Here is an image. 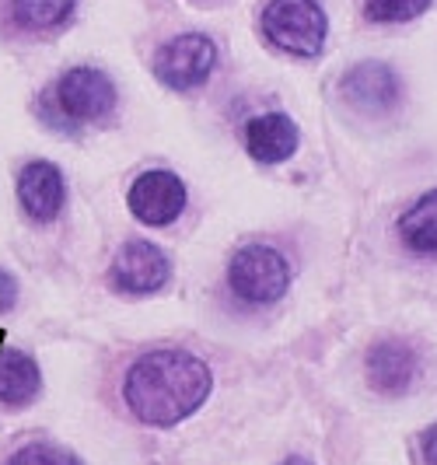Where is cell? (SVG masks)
<instances>
[{
	"mask_svg": "<svg viewBox=\"0 0 437 465\" xmlns=\"http://www.w3.org/2000/svg\"><path fill=\"white\" fill-rule=\"evenodd\" d=\"M214 392L207 361L189 350H151L134 361L123 381V399L140 423L175 427L189 420Z\"/></svg>",
	"mask_w": 437,
	"mask_h": 465,
	"instance_id": "cell-1",
	"label": "cell"
},
{
	"mask_svg": "<svg viewBox=\"0 0 437 465\" xmlns=\"http://www.w3.org/2000/svg\"><path fill=\"white\" fill-rule=\"evenodd\" d=\"M325 11L315 0H270L263 11V35L283 53L319 56L325 46Z\"/></svg>",
	"mask_w": 437,
	"mask_h": 465,
	"instance_id": "cell-2",
	"label": "cell"
},
{
	"mask_svg": "<svg viewBox=\"0 0 437 465\" xmlns=\"http://www.w3.org/2000/svg\"><path fill=\"white\" fill-rule=\"evenodd\" d=\"M231 291L249 304H273L291 287V266L270 245H245L238 249L228 266Z\"/></svg>",
	"mask_w": 437,
	"mask_h": 465,
	"instance_id": "cell-3",
	"label": "cell"
},
{
	"mask_svg": "<svg viewBox=\"0 0 437 465\" xmlns=\"http://www.w3.org/2000/svg\"><path fill=\"white\" fill-rule=\"evenodd\" d=\"M217 64V46L204 32H189L168 39L154 53V77L172 92H193L210 77V70Z\"/></svg>",
	"mask_w": 437,
	"mask_h": 465,
	"instance_id": "cell-4",
	"label": "cell"
},
{
	"mask_svg": "<svg viewBox=\"0 0 437 465\" xmlns=\"http://www.w3.org/2000/svg\"><path fill=\"white\" fill-rule=\"evenodd\" d=\"M56 102L60 113L74 123H98L109 119L115 109V84L109 74L94 67H74L60 77L56 84Z\"/></svg>",
	"mask_w": 437,
	"mask_h": 465,
	"instance_id": "cell-5",
	"label": "cell"
},
{
	"mask_svg": "<svg viewBox=\"0 0 437 465\" xmlns=\"http://www.w3.org/2000/svg\"><path fill=\"white\" fill-rule=\"evenodd\" d=\"M172 277V262L158 245L151 242H126L113 259L109 280L119 294H154Z\"/></svg>",
	"mask_w": 437,
	"mask_h": 465,
	"instance_id": "cell-6",
	"label": "cell"
},
{
	"mask_svg": "<svg viewBox=\"0 0 437 465\" xmlns=\"http://www.w3.org/2000/svg\"><path fill=\"white\" fill-rule=\"evenodd\" d=\"M130 213L147 228H164L185 210V186L175 172H144L126 193Z\"/></svg>",
	"mask_w": 437,
	"mask_h": 465,
	"instance_id": "cell-7",
	"label": "cell"
},
{
	"mask_svg": "<svg viewBox=\"0 0 437 465\" xmlns=\"http://www.w3.org/2000/svg\"><path fill=\"white\" fill-rule=\"evenodd\" d=\"M343 94L346 102L353 105V109H361V113H368V116H382V113H389L399 105V98H402V84H399V77H395V70L385 67V64H357V67L350 70L343 77Z\"/></svg>",
	"mask_w": 437,
	"mask_h": 465,
	"instance_id": "cell-8",
	"label": "cell"
},
{
	"mask_svg": "<svg viewBox=\"0 0 437 465\" xmlns=\"http://www.w3.org/2000/svg\"><path fill=\"white\" fill-rule=\"evenodd\" d=\"M18 203L25 213L39 224H49L53 217H60V210L67 203V183L64 172L53 162H32L18 175Z\"/></svg>",
	"mask_w": 437,
	"mask_h": 465,
	"instance_id": "cell-9",
	"label": "cell"
},
{
	"mask_svg": "<svg viewBox=\"0 0 437 465\" xmlns=\"http://www.w3.org/2000/svg\"><path fill=\"white\" fill-rule=\"evenodd\" d=\"M416 353L406 347L402 340H382L368 350L364 371H368V385L378 396H402L416 378Z\"/></svg>",
	"mask_w": 437,
	"mask_h": 465,
	"instance_id": "cell-10",
	"label": "cell"
},
{
	"mask_svg": "<svg viewBox=\"0 0 437 465\" xmlns=\"http://www.w3.org/2000/svg\"><path fill=\"white\" fill-rule=\"evenodd\" d=\"M301 143L298 123L283 113H266V116H255L245 126V147L255 162L263 164H280L287 162Z\"/></svg>",
	"mask_w": 437,
	"mask_h": 465,
	"instance_id": "cell-11",
	"label": "cell"
},
{
	"mask_svg": "<svg viewBox=\"0 0 437 465\" xmlns=\"http://www.w3.org/2000/svg\"><path fill=\"white\" fill-rule=\"evenodd\" d=\"M43 392V371L25 350H0V406L25 410Z\"/></svg>",
	"mask_w": 437,
	"mask_h": 465,
	"instance_id": "cell-12",
	"label": "cell"
},
{
	"mask_svg": "<svg viewBox=\"0 0 437 465\" xmlns=\"http://www.w3.org/2000/svg\"><path fill=\"white\" fill-rule=\"evenodd\" d=\"M402 242L420 256H437V189L420 196L413 207L399 217Z\"/></svg>",
	"mask_w": 437,
	"mask_h": 465,
	"instance_id": "cell-13",
	"label": "cell"
},
{
	"mask_svg": "<svg viewBox=\"0 0 437 465\" xmlns=\"http://www.w3.org/2000/svg\"><path fill=\"white\" fill-rule=\"evenodd\" d=\"M77 0H15V18L18 25L43 32V28H56L70 18Z\"/></svg>",
	"mask_w": 437,
	"mask_h": 465,
	"instance_id": "cell-14",
	"label": "cell"
},
{
	"mask_svg": "<svg viewBox=\"0 0 437 465\" xmlns=\"http://www.w3.org/2000/svg\"><path fill=\"white\" fill-rule=\"evenodd\" d=\"M434 0H364L371 22L395 25V22H413L423 11H431Z\"/></svg>",
	"mask_w": 437,
	"mask_h": 465,
	"instance_id": "cell-15",
	"label": "cell"
},
{
	"mask_svg": "<svg viewBox=\"0 0 437 465\" xmlns=\"http://www.w3.org/2000/svg\"><path fill=\"white\" fill-rule=\"evenodd\" d=\"M7 465H81L67 448H56V444L46 441H35V444H25L11 455Z\"/></svg>",
	"mask_w": 437,
	"mask_h": 465,
	"instance_id": "cell-16",
	"label": "cell"
},
{
	"mask_svg": "<svg viewBox=\"0 0 437 465\" xmlns=\"http://www.w3.org/2000/svg\"><path fill=\"white\" fill-rule=\"evenodd\" d=\"M15 302H18V280L11 277L7 270H0V315L11 312Z\"/></svg>",
	"mask_w": 437,
	"mask_h": 465,
	"instance_id": "cell-17",
	"label": "cell"
},
{
	"mask_svg": "<svg viewBox=\"0 0 437 465\" xmlns=\"http://www.w3.org/2000/svg\"><path fill=\"white\" fill-rule=\"evenodd\" d=\"M420 451H423V462L437 465V423L423 430V438H420Z\"/></svg>",
	"mask_w": 437,
	"mask_h": 465,
	"instance_id": "cell-18",
	"label": "cell"
},
{
	"mask_svg": "<svg viewBox=\"0 0 437 465\" xmlns=\"http://www.w3.org/2000/svg\"><path fill=\"white\" fill-rule=\"evenodd\" d=\"M283 465H312V462H308V459H287Z\"/></svg>",
	"mask_w": 437,
	"mask_h": 465,
	"instance_id": "cell-19",
	"label": "cell"
}]
</instances>
